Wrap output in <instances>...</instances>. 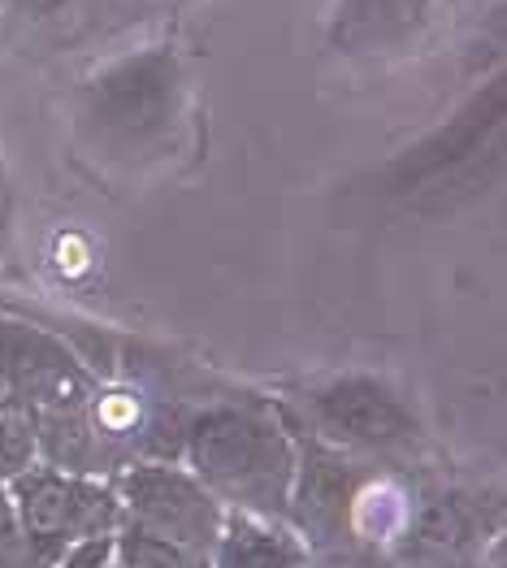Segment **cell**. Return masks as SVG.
<instances>
[{
    "instance_id": "1",
    "label": "cell",
    "mask_w": 507,
    "mask_h": 568,
    "mask_svg": "<svg viewBox=\"0 0 507 568\" xmlns=\"http://www.w3.org/2000/svg\"><path fill=\"white\" fill-rule=\"evenodd\" d=\"M179 460L226 513L286 521L295 481V438L286 417L256 404H200L183 422Z\"/></svg>"
},
{
    "instance_id": "2",
    "label": "cell",
    "mask_w": 507,
    "mask_h": 568,
    "mask_svg": "<svg viewBox=\"0 0 507 568\" xmlns=\"http://www.w3.org/2000/svg\"><path fill=\"white\" fill-rule=\"evenodd\" d=\"M79 131L113 161L165 152L186 113V74L174 44L118 52L79 83Z\"/></svg>"
},
{
    "instance_id": "3",
    "label": "cell",
    "mask_w": 507,
    "mask_h": 568,
    "mask_svg": "<svg viewBox=\"0 0 507 568\" xmlns=\"http://www.w3.org/2000/svg\"><path fill=\"white\" fill-rule=\"evenodd\" d=\"M300 413L313 438L356 456V460H399L413 456L420 443L413 408L377 378L343 374L313 390H304Z\"/></svg>"
},
{
    "instance_id": "4",
    "label": "cell",
    "mask_w": 507,
    "mask_h": 568,
    "mask_svg": "<svg viewBox=\"0 0 507 568\" xmlns=\"http://www.w3.org/2000/svg\"><path fill=\"white\" fill-rule=\"evenodd\" d=\"M4 490H9L22 534L48 560H61V551L74 542L113 538L122 529V508H118L109 477L65 474V469L36 460L13 481H4Z\"/></svg>"
},
{
    "instance_id": "5",
    "label": "cell",
    "mask_w": 507,
    "mask_h": 568,
    "mask_svg": "<svg viewBox=\"0 0 507 568\" xmlns=\"http://www.w3.org/2000/svg\"><path fill=\"white\" fill-rule=\"evenodd\" d=\"M109 481L126 529L152 534L161 542H174L191 556L209 560L226 525V508L191 477L183 460H135Z\"/></svg>"
},
{
    "instance_id": "6",
    "label": "cell",
    "mask_w": 507,
    "mask_h": 568,
    "mask_svg": "<svg viewBox=\"0 0 507 568\" xmlns=\"http://www.w3.org/2000/svg\"><path fill=\"white\" fill-rule=\"evenodd\" d=\"M95 386L100 378L65 338L0 313V390L31 408L36 422L83 408Z\"/></svg>"
},
{
    "instance_id": "7",
    "label": "cell",
    "mask_w": 507,
    "mask_h": 568,
    "mask_svg": "<svg viewBox=\"0 0 507 568\" xmlns=\"http://www.w3.org/2000/svg\"><path fill=\"white\" fill-rule=\"evenodd\" d=\"M295 438V481L286 499V525L304 547H322L334 538H347V517L356 486L365 481L369 465L313 438L300 422H286Z\"/></svg>"
},
{
    "instance_id": "8",
    "label": "cell",
    "mask_w": 507,
    "mask_h": 568,
    "mask_svg": "<svg viewBox=\"0 0 507 568\" xmlns=\"http://www.w3.org/2000/svg\"><path fill=\"white\" fill-rule=\"evenodd\" d=\"M447 9V0H338L329 44L347 57H399L425 44Z\"/></svg>"
},
{
    "instance_id": "9",
    "label": "cell",
    "mask_w": 507,
    "mask_h": 568,
    "mask_svg": "<svg viewBox=\"0 0 507 568\" xmlns=\"http://www.w3.org/2000/svg\"><path fill=\"white\" fill-rule=\"evenodd\" d=\"M308 547L286 521L226 513V525L209 551V568H304Z\"/></svg>"
},
{
    "instance_id": "10",
    "label": "cell",
    "mask_w": 507,
    "mask_h": 568,
    "mask_svg": "<svg viewBox=\"0 0 507 568\" xmlns=\"http://www.w3.org/2000/svg\"><path fill=\"white\" fill-rule=\"evenodd\" d=\"M36 460H40V438L31 408H22L13 395L0 390V481H13Z\"/></svg>"
},
{
    "instance_id": "11",
    "label": "cell",
    "mask_w": 507,
    "mask_h": 568,
    "mask_svg": "<svg viewBox=\"0 0 507 568\" xmlns=\"http://www.w3.org/2000/svg\"><path fill=\"white\" fill-rule=\"evenodd\" d=\"M113 565L118 568H209L204 556H191L174 542H161L139 529H118L113 534Z\"/></svg>"
},
{
    "instance_id": "12",
    "label": "cell",
    "mask_w": 507,
    "mask_h": 568,
    "mask_svg": "<svg viewBox=\"0 0 507 568\" xmlns=\"http://www.w3.org/2000/svg\"><path fill=\"white\" fill-rule=\"evenodd\" d=\"M304 568H399L391 547H373L361 538H334L322 547H308V565Z\"/></svg>"
},
{
    "instance_id": "13",
    "label": "cell",
    "mask_w": 507,
    "mask_h": 568,
    "mask_svg": "<svg viewBox=\"0 0 507 568\" xmlns=\"http://www.w3.org/2000/svg\"><path fill=\"white\" fill-rule=\"evenodd\" d=\"M57 560H48L44 551L22 534V525L13 517L9 490L0 481V568H52Z\"/></svg>"
},
{
    "instance_id": "14",
    "label": "cell",
    "mask_w": 507,
    "mask_h": 568,
    "mask_svg": "<svg viewBox=\"0 0 507 568\" xmlns=\"http://www.w3.org/2000/svg\"><path fill=\"white\" fill-rule=\"evenodd\" d=\"M79 0H0V13L22 18V22H57L74 9Z\"/></svg>"
},
{
    "instance_id": "15",
    "label": "cell",
    "mask_w": 507,
    "mask_h": 568,
    "mask_svg": "<svg viewBox=\"0 0 507 568\" xmlns=\"http://www.w3.org/2000/svg\"><path fill=\"white\" fill-rule=\"evenodd\" d=\"M9 226H13V183H9V170L0 161V243L9 239Z\"/></svg>"
},
{
    "instance_id": "16",
    "label": "cell",
    "mask_w": 507,
    "mask_h": 568,
    "mask_svg": "<svg viewBox=\"0 0 507 568\" xmlns=\"http://www.w3.org/2000/svg\"><path fill=\"white\" fill-rule=\"evenodd\" d=\"M399 568H481V565H464V560H399Z\"/></svg>"
},
{
    "instance_id": "17",
    "label": "cell",
    "mask_w": 507,
    "mask_h": 568,
    "mask_svg": "<svg viewBox=\"0 0 507 568\" xmlns=\"http://www.w3.org/2000/svg\"><path fill=\"white\" fill-rule=\"evenodd\" d=\"M109 568H118V565H113V556H109Z\"/></svg>"
}]
</instances>
